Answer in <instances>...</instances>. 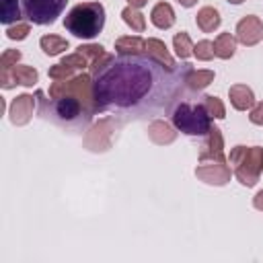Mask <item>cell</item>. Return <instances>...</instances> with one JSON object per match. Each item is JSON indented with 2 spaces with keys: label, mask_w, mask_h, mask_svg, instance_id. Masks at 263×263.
<instances>
[{
  "label": "cell",
  "mask_w": 263,
  "mask_h": 263,
  "mask_svg": "<svg viewBox=\"0 0 263 263\" xmlns=\"http://www.w3.org/2000/svg\"><path fill=\"white\" fill-rule=\"evenodd\" d=\"M90 76L99 111L115 109L134 115L166 107L177 95V84L185 78L148 53H107L90 68Z\"/></svg>",
  "instance_id": "1"
},
{
  "label": "cell",
  "mask_w": 263,
  "mask_h": 263,
  "mask_svg": "<svg viewBox=\"0 0 263 263\" xmlns=\"http://www.w3.org/2000/svg\"><path fill=\"white\" fill-rule=\"evenodd\" d=\"M37 99H41L43 117H51L55 123L68 127H84L99 111L90 74H76L66 80H53L49 84V101L43 99V90L37 92Z\"/></svg>",
  "instance_id": "2"
},
{
  "label": "cell",
  "mask_w": 263,
  "mask_h": 263,
  "mask_svg": "<svg viewBox=\"0 0 263 263\" xmlns=\"http://www.w3.org/2000/svg\"><path fill=\"white\" fill-rule=\"evenodd\" d=\"M64 27L78 39H92L105 27V6L101 2H80L66 14Z\"/></svg>",
  "instance_id": "3"
},
{
  "label": "cell",
  "mask_w": 263,
  "mask_h": 263,
  "mask_svg": "<svg viewBox=\"0 0 263 263\" xmlns=\"http://www.w3.org/2000/svg\"><path fill=\"white\" fill-rule=\"evenodd\" d=\"M230 164L240 185H257L263 173V148L261 146H234L230 150Z\"/></svg>",
  "instance_id": "4"
},
{
  "label": "cell",
  "mask_w": 263,
  "mask_h": 263,
  "mask_svg": "<svg viewBox=\"0 0 263 263\" xmlns=\"http://www.w3.org/2000/svg\"><path fill=\"white\" fill-rule=\"evenodd\" d=\"M173 125L187 134V136H205L212 127V115L205 111L203 105H193V103H177L173 113H171Z\"/></svg>",
  "instance_id": "5"
},
{
  "label": "cell",
  "mask_w": 263,
  "mask_h": 263,
  "mask_svg": "<svg viewBox=\"0 0 263 263\" xmlns=\"http://www.w3.org/2000/svg\"><path fill=\"white\" fill-rule=\"evenodd\" d=\"M23 14L35 25H51L66 8L68 0H21Z\"/></svg>",
  "instance_id": "6"
},
{
  "label": "cell",
  "mask_w": 263,
  "mask_h": 263,
  "mask_svg": "<svg viewBox=\"0 0 263 263\" xmlns=\"http://www.w3.org/2000/svg\"><path fill=\"white\" fill-rule=\"evenodd\" d=\"M115 132V119L113 117H105L101 119L99 123H95L86 136H84V144L88 150H95V152H103L111 146V136Z\"/></svg>",
  "instance_id": "7"
},
{
  "label": "cell",
  "mask_w": 263,
  "mask_h": 263,
  "mask_svg": "<svg viewBox=\"0 0 263 263\" xmlns=\"http://www.w3.org/2000/svg\"><path fill=\"white\" fill-rule=\"evenodd\" d=\"M230 166L226 162H220V160H205L201 164H197L195 168V177L208 185H216V187H222L230 181Z\"/></svg>",
  "instance_id": "8"
},
{
  "label": "cell",
  "mask_w": 263,
  "mask_h": 263,
  "mask_svg": "<svg viewBox=\"0 0 263 263\" xmlns=\"http://www.w3.org/2000/svg\"><path fill=\"white\" fill-rule=\"evenodd\" d=\"M37 80H39V72L33 66L16 64L8 72H0V84H2V88H12L14 84L33 86Z\"/></svg>",
  "instance_id": "9"
},
{
  "label": "cell",
  "mask_w": 263,
  "mask_h": 263,
  "mask_svg": "<svg viewBox=\"0 0 263 263\" xmlns=\"http://www.w3.org/2000/svg\"><path fill=\"white\" fill-rule=\"evenodd\" d=\"M263 39V23L255 14H247L236 25V41H240L247 47L257 45Z\"/></svg>",
  "instance_id": "10"
},
{
  "label": "cell",
  "mask_w": 263,
  "mask_h": 263,
  "mask_svg": "<svg viewBox=\"0 0 263 263\" xmlns=\"http://www.w3.org/2000/svg\"><path fill=\"white\" fill-rule=\"evenodd\" d=\"M205 160L226 162V158H224V138H222L220 127H216V125L210 127V132L205 134V142L201 144V150H199V162H205Z\"/></svg>",
  "instance_id": "11"
},
{
  "label": "cell",
  "mask_w": 263,
  "mask_h": 263,
  "mask_svg": "<svg viewBox=\"0 0 263 263\" xmlns=\"http://www.w3.org/2000/svg\"><path fill=\"white\" fill-rule=\"evenodd\" d=\"M35 99L33 95H18L16 99H12L10 107H8V117L12 125H27L33 117V109H35Z\"/></svg>",
  "instance_id": "12"
},
{
  "label": "cell",
  "mask_w": 263,
  "mask_h": 263,
  "mask_svg": "<svg viewBox=\"0 0 263 263\" xmlns=\"http://www.w3.org/2000/svg\"><path fill=\"white\" fill-rule=\"evenodd\" d=\"M177 127H173L171 123L162 121V119H156L148 125V138L158 144V146H166V144H173L175 138H177Z\"/></svg>",
  "instance_id": "13"
},
{
  "label": "cell",
  "mask_w": 263,
  "mask_h": 263,
  "mask_svg": "<svg viewBox=\"0 0 263 263\" xmlns=\"http://www.w3.org/2000/svg\"><path fill=\"white\" fill-rule=\"evenodd\" d=\"M228 99L236 111H247L255 105V95L247 84H232L228 88Z\"/></svg>",
  "instance_id": "14"
},
{
  "label": "cell",
  "mask_w": 263,
  "mask_h": 263,
  "mask_svg": "<svg viewBox=\"0 0 263 263\" xmlns=\"http://www.w3.org/2000/svg\"><path fill=\"white\" fill-rule=\"evenodd\" d=\"M144 53H148L150 58H154V60H156V62H160L162 66H166V68L175 70V60H173V55L168 53V49H166L164 41H160V39H156V37L146 39Z\"/></svg>",
  "instance_id": "15"
},
{
  "label": "cell",
  "mask_w": 263,
  "mask_h": 263,
  "mask_svg": "<svg viewBox=\"0 0 263 263\" xmlns=\"http://www.w3.org/2000/svg\"><path fill=\"white\" fill-rule=\"evenodd\" d=\"M150 21L158 29H171L175 25V10H173V6L168 2L154 4L152 12H150Z\"/></svg>",
  "instance_id": "16"
},
{
  "label": "cell",
  "mask_w": 263,
  "mask_h": 263,
  "mask_svg": "<svg viewBox=\"0 0 263 263\" xmlns=\"http://www.w3.org/2000/svg\"><path fill=\"white\" fill-rule=\"evenodd\" d=\"M195 23H197V27H199L203 33H212V31H216V29L220 27L222 18H220L218 8H214V6H203V8L197 10Z\"/></svg>",
  "instance_id": "17"
},
{
  "label": "cell",
  "mask_w": 263,
  "mask_h": 263,
  "mask_svg": "<svg viewBox=\"0 0 263 263\" xmlns=\"http://www.w3.org/2000/svg\"><path fill=\"white\" fill-rule=\"evenodd\" d=\"M214 70H193V68H189L187 72H185V78H183V82L191 88V90H203L205 86H210L212 82H214Z\"/></svg>",
  "instance_id": "18"
},
{
  "label": "cell",
  "mask_w": 263,
  "mask_h": 263,
  "mask_svg": "<svg viewBox=\"0 0 263 263\" xmlns=\"http://www.w3.org/2000/svg\"><path fill=\"white\" fill-rule=\"evenodd\" d=\"M236 51V37L232 33H220L214 41V55L220 60H230Z\"/></svg>",
  "instance_id": "19"
},
{
  "label": "cell",
  "mask_w": 263,
  "mask_h": 263,
  "mask_svg": "<svg viewBox=\"0 0 263 263\" xmlns=\"http://www.w3.org/2000/svg\"><path fill=\"white\" fill-rule=\"evenodd\" d=\"M39 45H41L45 55H60V53H64L70 47L68 39H64L60 35H43L39 39Z\"/></svg>",
  "instance_id": "20"
},
{
  "label": "cell",
  "mask_w": 263,
  "mask_h": 263,
  "mask_svg": "<svg viewBox=\"0 0 263 263\" xmlns=\"http://www.w3.org/2000/svg\"><path fill=\"white\" fill-rule=\"evenodd\" d=\"M146 41L138 35H127V37H119L115 41V51L117 53H144Z\"/></svg>",
  "instance_id": "21"
},
{
  "label": "cell",
  "mask_w": 263,
  "mask_h": 263,
  "mask_svg": "<svg viewBox=\"0 0 263 263\" xmlns=\"http://www.w3.org/2000/svg\"><path fill=\"white\" fill-rule=\"evenodd\" d=\"M121 18H123V23H125L132 31H136V33H142V31L146 29V18H144V14L140 12V8L125 6V8L121 10Z\"/></svg>",
  "instance_id": "22"
},
{
  "label": "cell",
  "mask_w": 263,
  "mask_h": 263,
  "mask_svg": "<svg viewBox=\"0 0 263 263\" xmlns=\"http://www.w3.org/2000/svg\"><path fill=\"white\" fill-rule=\"evenodd\" d=\"M21 18V6L18 0H0V21L4 25L18 23Z\"/></svg>",
  "instance_id": "23"
},
{
  "label": "cell",
  "mask_w": 263,
  "mask_h": 263,
  "mask_svg": "<svg viewBox=\"0 0 263 263\" xmlns=\"http://www.w3.org/2000/svg\"><path fill=\"white\" fill-rule=\"evenodd\" d=\"M173 47H175V51L181 60H187L189 55H193V43H191V37L185 31H181L173 37Z\"/></svg>",
  "instance_id": "24"
},
{
  "label": "cell",
  "mask_w": 263,
  "mask_h": 263,
  "mask_svg": "<svg viewBox=\"0 0 263 263\" xmlns=\"http://www.w3.org/2000/svg\"><path fill=\"white\" fill-rule=\"evenodd\" d=\"M78 49V53H82L86 60H88V64H90V68L95 66V64H99L107 53H105V47L103 45H97V43H88V45H78L76 47Z\"/></svg>",
  "instance_id": "25"
},
{
  "label": "cell",
  "mask_w": 263,
  "mask_h": 263,
  "mask_svg": "<svg viewBox=\"0 0 263 263\" xmlns=\"http://www.w3.org/2000/svg\"><path fill=\"white\" fill-rule=\"evenodd\" d=\"M201 105L205 107V111H208L212 117H216V119H224V117H226V107H224L222 99H218V97H214V95H205L203 101H201Z\"/></svg>",
  "instance_id": "26"
},
{
  "label": "cell",
  "mask_w": 263,
  "mask_h": 263,
  "mask_svg": "<svg viewBox=\"0 0 263 263\" xmlns=\"http://www.w3.org/2000/svg\"><path fill=\"white\" fill-rule=\"evenodd\" d=\"M193 55L199 60V62H210L214 58V43L208 41V39H201L193 45Z\"/></svg>",
  "instance_id": "27"
},
{
  "label": "cell",
  "mask_w": 263,
  "mask_h": 263,
  "mask_svg": "<svg viewBox=\"0 0 263 263\" xmlns=\"http://www.w3.org/2000/svg\"><path fill=\"white\" fill-rule=\"evenodd\" d=\"M74 72H76V68H72V66H68V64H55V66H51L49 68V78L51 80H66V78H72L74 76Z\"/></svg>",
  "instance_id": "28"
},
{
  "label": "cell",
  "mask_w": 263,
  "mask_h": 263,
  "mask_svg": "<svg viewBox=\"0 0 263 263\" xmlns=\"http://www.w3.org/2000/svg\"><path fill=\"white\" fill-rule=\"evenodd\" d=\"M21 60V51L18 49H6L0 58V72H8L12 66H16Z\"/></svg>",
  "instance_id": "29"
},
{
  "label": "cell",
  "mask_w": 263,
  "mask_h": 263,
  "mask_svg": "<svg viewBox=\"0 0 263 263\" xmlns=\"http://www.w3.org/2000/svg\"><path fill=\"white\" fill-rule=\"evenodd\" d=\"M29 33H31V27H29L27 23H16V25H12V27H6V37L12 39V41H21V39H25Z\"/></svg>",
  "instance_id": "30"
},
{
  "label": "cell",
  "mask_w": 263,
  "mask_h": 263,
  "mask_svg": "<svg viewBox=\"0 0 263 263\" xmlns=\"http://www.w3.org/2000/svg\"><path fill=\"white\" fill-rule=\"evenodd\" d=\"M62 64H68V66H72V68H76V70H84V68H90V64H88V60L82 55V53H70V55H66L64 60H62Z\"/></svg>",
  "instance_id": "31"
},
{
  "label": "cell",
  "mask_w": 263,
  "mask_h": 263,
  "mask_svg": "<svg viewBox=\"0 0 263 263\" xmlns=\"http://www.w3.org/2000/svg\"><path fill=\"white\" fill-rule=\"evenodd\" d=\"M249 119H251V123H255V125H263V101H259L257 105L251 107Z\"/></svg>",
  "instance_id": "32"
},
{
  "label": "cell",
  "mask_w": 263,
  "mask_h": 263,
  "mask_svg": "<svg viewBox=\"0 0 263 263\" xmlns=\"http://www.w3.org/2000/svg\"><path fill=\"white\" fill-rule=\"evenodd\" d=\"M253 205H255L257 210H261V212H263V191H259V193L253 197Z\"/></svg>",
  "instance_id": "33"
},
{
  "label": "cell",
  "mask_w": 263,
  "mask_h": 263,
  "mask_svg": "<svg viewBox=\"0 0 263 263\" xmlns=\"http://www.w3.org/2000/svg\"><path fill=\"white\" fill-rule=\"evenodd\" d=\"M127 4H129V6H134V8H142V6H146V4H148V0H127Z\"/></svg>",
  "instance_id": "34"
},
{
  "label": "cell",
  "mask_w": 263,
  "mask_h": 263,
  "mask_svg": "<svg viewBox=\"0 0 263 263\" xmlns=\"http://www.w3.org/2000/svg\"><path fill=\"white\" fill-rule=\"evenodd\" d=\"M177 2H179L181 6H185V8H191V6H193L197 0H177Z\"/></svg>",
  "instance_id": "35"
},
{
  "label": "cell",
  "mask_w": 263,
  "mask_h": 263,
  "mask_svg": "<svg viewBox=\"0 0 263 263\" xmlns=\"http://www.w3.org/2000/svg\"><path fill=\"white\" fill-rule=\"evenodd\" d=\"M226 2H230V4H242L245 0H226Z\"/></svg>",
  "instance_id": "36"
}]
</instances>
